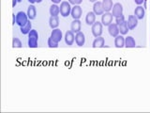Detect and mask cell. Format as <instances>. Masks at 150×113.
Segmentation results:
<instances>
[{"label": "cell", "mask_w": 150, "mask_h": 113, "mask_svg": "<svg viewBox=\"0 0 150 113\" xmlns=\"http://www.w3.org/2000/svg\"><path fill=\"white\" fill-rule=\"evenodd\" d=\"M16 24V15L15 13H12V25H15Z\"/></svg>", "instance_id": "obj_31"}, {"label": "cell", "mask_w": 150, "mask_h": 113, "mask_svg": "<svg viewBox=\"0 0 150 113\" xmlns=\"http://www.w3.org/2000/svg\"><path fill=\"white\" fill-rule=\"evenodd\" d=\"M112 12H104L101 15V23L104 26H109L112 23Z\"/></svg>", "instance_id": "obj_6"}, {"label": "cell", "mask_w": 150, "mask_h": 113, "mask_svg": "<svg viewBox=\"0 0 150 113\" xmlns=\"http://www.w3.org/2000/svg\"><path fill=\"white\" fill-rule=\"evenodd\" d=\"M69 2L72 5H80V4H82L83 0H69Z\"/></svg>", "instance_id": "obj_29"}, {"label": "cell", "mask_w": 150, "mask_h": 113, "mask_svg": "<svg viewBox=\"0 0 150 113\" xmlns=\"http://www.w3.org/2000/svg\"><path fill=\"white\" fill-rule=\"evenodd\" d=\"M75 42L78 46H83L86 44V36L83 32H78L75 34Z\"/></svg>", "instance_id": "obj_15"}, {"label": "cell", "mask_w": 150, "mask_h": 113, "mask_svg": "<svg viewBox=\"0 0 150 113\" xmlns=\"http://www.w3.org/2000/svg\"><path fill=\"white\" fill-rule=\"evenodd\" d=\"M23 46L22 41L18 38H13L12 39V47L13 48H21Z\"/></svg>", "instance_id": "obj_26"}, {"label": "cell", "mask_w": 150, "mask_h": 113, "mask_svg": "<svg viewBox=\"0 0 150 113\" xmlns=\"http://www.w3.org/2000/svg\"><path fill=\"white\" fill-rule=\"evenodd\" d=\"M108 32H109V34L112 36V37H114L115 38L116 36H118L119 35V27L118 26L116 25V24H111V25L108 26Z\"/></svg>", "instance_id": "obj_9"}, {"label": "cell", "mask_w": 150, "mask_h": 113, "mask_svg": "<svg viewBox=\"0 0 150 113\" xmlns=\"http://www.w3.org/2000/svg\"><path fill=\"white\" fill-rule=\"evenodd\" d=\"M91 30H92V34L95 38H98V37H100L102 32H103V25L101 22H95L94 23V25L92 26L91 27Z\"/></svg>", "instance_id": "obj_4"}, {"label": "cell", "mask_w": 150, "mask_h": 113, "mask_svg": "<svg viewBox=\"0 0 150 113\" xmlns=\"http://www.w3.org/2000/svg\"><path fill=\"white\" fill-rule=\"evenodd\" d=\"M144 0H134L135 4H137L138 6H141V5L144 3Z\"/></svg>", "instance_id": "obj_30"}, {"label": "cell", "mask_w": 150, "mask_h": 113, "mask_svg": "<svg viewBox=\"0 0 150 113\" xmlns=\"http://www.w3.org/2000/svg\"><path fill=\"white\" fill-rule=\"evenodd\" d=\"M65 42L68 45H72L75 41V35L71 30H68L65 34Z\"/></svg>", "instance_id": "obj_11"}, {"label": "cell", "mask_w": 150, "mask_h": 113, "mask_svg": "<svg viewBox=\"0 0 150 113\" xmlns=\"http://www.w3.org/2000/svg\"><path fill=\"white\" fill-rule=\"evenodd\" d=\"M95 22H96V14L94 13V11L87 12L86 16V25L92 26Z\"/></svg>", "instance_id": "obj_16"}, {"label": "cell", "mask_w": 150, "mask_h": 113, "mask_svg": "<svg viewBox=\"0 0 150 113\" xmlns=\"http://www.w3.org/2000/svg\"><path fill=\"white\" fill-rule=\"evenodd\" d=\"M124 21H126L124 15H120V16H118V17H115V24H116L117 26H119L120 24H122Z\"/></svg>", "instance_id": "obj_28"}, {"label": "cell", "mask_w": 150, "mask_h": 113, "mask_svg": "<svg viewBox=\"0 0 150 113\" xmlns=\"http://www.w3.org/2000/svg\"><path fill=\"white\" fill-rule=\"evenodd\" d=\"M70 15L73 18V20L75 19H80L81 16L83 15V9L80 5H74L71 9V12H70Z\"/></svg>", "instance_id": "obj_5"}, {"label": "cell", "mask_w": 150, "mask_h": 113, "mask_svg": "<svg viewBox=\"0 0 150 113\" xmlns=\"http://www.w3.org/2000/svg\"><path fill=\"white\" fill-rule=\"evenodd\" d=\"M31 29H32V24H31L30 20L27 22V24H26L25 26L20 27V30L22 32V34H25V35L28 34V33L31 31Z\"/></svg>", "instance_id": "obj_25"}, {"label": "cell", "mask_w": 150, "mask_h": 113, "mask_svg": "<svg viewBox=\"0 0 150 113\" xmlns=\"http://www.w3.org/2000/svg\"><path fill=\"white\" fill-rule=\"evenodd\" d=\"M125 47H127V48H134V47H136V42L133 37L128 36L125 38Z\"/></svg>", "instance_id": "obj_20"}, {"label": "cell", "mask_w": 150, "mask_h": 113, "mask_svg": "<svg viewBox=\"0 0 150 113\" xmlns=\"http://www.w3.org/2000/svg\"><path fill=\"white\" fill-rule=\"evenodd\" d=\"M112 14L115 18L118 17L120 15H123V6L120 3H115L112 6Z\"/></svg>", "instance_id": "obj_7"}, {"label": "cell", "mask_w": 150, "mask_h": 113, "mask_svg": "<svg viewBox=\"0 0 150 113\" xmlns=\"http://www.w3.org/2000/svg\"><path fill=\"white\" fill-rule=\"evenodd\" d=\"M28 21H29V19H28L27 13L23 12V11L17 12V14H16V24L19 26L21 27V26H25Z\"/></svg>", "instance_id": "obj_3"}, {"label": "cell", "mask_w": 150, "mask_h": 113, "mask_svg": "<svg viewBox=\"0 0 150 113\" xmlns=\"http://www.w3.org/2000/svg\"><path fill=\"white\" fill-rule=\"evenodd\" d=\"M48 46L50 48H57L58 47V42H56L55 41L53 40V38L50 37L48 39Z\"/></svg>", "instance_id": "obj_27"}, {"label": "cell", "mask_w": 150, "mask_h": 113, "mask_svg": "<svg viewBox=\"0 0 150 113\" xmlns=\"http://www.w3.org/2000/svg\"><path fill=\"white\" fill-rule=\"evenodd\" d=\"M28 42L27 44L30 48H37L38 47V40H39V34L36 29H31L28 33Z\"/></svg>", "instance_id": "obj_1"}, {"label": "cell", "mask_w": 150, "mask_h": 113, "mask_svg": "<svg viewBox=\"0 0 150 113\" xmlns=\"http://www.w3.org/2000/svg\"><path fill=\"white\" fill-rule=\"evenodd\" d=\"M60 14L62 17H68L71 12V6L69 1H62L60 4Z\"/></svg>", "instance_id": "obj_2"}, {"label": "cell", "mask_w": 150, "mask_h": 113, "mask_svg": "<svg viewBox=\"0 0 150 113\" xmlns=\"http://www.w3.org/2000/svg\"><path fill=\"white\" fill-rule=\"evenodd\" d=\"M28 2L30 4H34V3H37V0H28Z\"/></svg>", "instance_id": "obj_34"}, {"label": "cell", "mask_w": 150, "mask_h": 113, "mask_svg": "<svg viewBox=\"0 0 150 113\" xmlns=\"http://www.w3.org/2000/svg\"><path fill=\"white\" fill-rule=\"evenodd\" d=\"M49 12L51 16H58L60 13V8L57 6V4H53L49 9Z\"/></svg>", "instance_id": "obj_24"}, {"label": "cell", "mask_w": 150, "mask_h": 113, "mask_svg": "<svg viewBox=\"0 0 150 113\" xmlns=\"http://www.w3.org/2000/svg\"><path fill=\"white\" fill-rule=\"evenodd\" d=\"M17 3H18V0H12V8H15Z\"/></svg>", "instance_id": "obj_32"}, {"label": "cell", "mask_w": 150, "mask_h": 113, "mask_svg": "<svg viewBox=\"0 0 150 113\" xmlns=\"http://www.w3.org/2000/svg\"><path fill=\"white\" fill-rule=\"evenodd\" d=\"M81 27H82V23L79 19H75L70 24V30L73 33H75V34L81 31Z\"/></svg>", "instance_id": "obj_8"}, {"label": "cell", "mask_w": 150, "mask_h": 113, "mask_svg": "<svg viewBox=\"0 0 150 113\" xmlns=\"http://www.w3.org/2000/svg\"><path fill=\"white\" fill-rule=\"evenodd\" d=\"M92 47H93V48H103V47H105L104 38H102L101 36L96 38V39L93 41Z\"/></svg>", "instance_id": "obj_10"}, {"label": "cell", "mask_w": 150, "mask_h": 113, "mask_svg": "<svg viewBox=\"0 0 150 113\" xmlns=\"http://www.w3.org/2000/svg\"><path fill=\"white\" fill-rule=\"evenodd\" d=\"M149 1H150V0H149ZM148 9H150V7H149V8H148Z\"/></svg>", "instance_id": "obj_38"}, {"label": "cell", "mask_w": 150, "mask_h": 113, "mask_svg": "<svg viewBox=\"0 0 150 113\" xmlns=\"http://www.w3.org/2000/svg\"><path fill=\"white\" fill-rule=\"evenodd\" d=\"M115 46L116 48L125 47V38L123 37V35H118L115 38Z\"/></svg>", "instance_id": "obj_19"}, {"label": "cell", "mask_w": 150, "mask_h": 113, "mask_svg": "<svg viewBox=\"0 0 150 113\" xmlns=\"http://www.w3.org/2000/svg\"><path fill=\"white\" fill-rule=\"evenodd\" d=\"M42 0H37V3H41Z\"/></svg>", "instance_id": "obj_36"}, {"label": "cell", "mask_w": 150, "mask_h": 113, "mask_svg": "<svg viewBox=\"0 0 150 113\" xmlns=\"http://www.w3.org/2000/svg\"><path fill=\"white\" fill-rule=\"evenodd\" d=\"M145 14V9L142 6H138L134 9V15L138 18V20H143Z\"/></svg>", "instance_id": "obj_17"}, {"label": "cell", "mask_w": 150, "mask_h": 113, "mask_svg": "<svg viewBox=\"0 0 150 113\" xmlns=\"http://www.w3.org/2000/svg\"><path fill=\"white\" fill-rule=\"evenodd\" d=\"M51 37L53 38V40L55 41L56 42H59L61 40H62V38H63L62 31H61L59 28H54V29L52 30Z\"/></svg>", "instance_id": "obj_12"}, {"label": "cell", "mask_w": 150, "mask_h": 113, "mask_svg": "<svg viewBox=\"0 0 150 113\" xmlns=\"http://www.w3.org/2000/svg\"><path fill=\"white\" fill-rule=\"evenodd\" d=\"M49 26L52 29L57 28L59 26V17L58 16H51L49 19Z\"/></svg>", "instance_id": "obj_21"}, {"label": "cell", "mask_w": 150, "mask_h": 113, "mask_svg": "<svg viewBox=\"0 0 150 113\" xmlns=\"http://www.w3.org/2000/svg\"><path fill=\"white\" fill-rule=\"evenodd\" d=\"M128 26L129 28V30H132L138 26V18L135 15H129L128 18Z\"/></svg>", "instance_id": "obj_14"}, {"label": "cell", "mask_w": 150, "mask_h": 113, "mask_svg": "<svg viewBox=\"0 0 150 113\" xmlns=\"http://www.w3.org/2000/svg\"><path fill=\"white\" fill-rule=\"evenodd\" d=\"M52 2H53L54 4H58L60 2H62V0H51Z\"/></svg>", "instance_id": "obj_33"}, {"label": "cell", "mask_w": 150, "mask_h": 113, "mask_svg": "<svg viewBox=\"0 0 150 113\" xmlns=\"http://www.w3.org/2000/svg\"><path fill=\"white\" fill-rule=\"evenodd\" d=\"M119 27V32L121 35H126L128 34V32L129 31V28L128 26V22L127 21H124L122 24H120V25L118 26Z\"/></svg>", "instance_id": "obj_23"}, {"label": "cell", "mask_w": 150, "mask_h": 113, "mask_svg": "<svg viewBox=\"0 0 150 113\" xmlns=\"http://www.w3.org/2000/svg\"><path fill=\"white\" fill-rule=\"evenodd\" d=\"M23 1V0H18V2H22Z\"/></svg>", "instance_id": "obj_37"}, {"label": "cell", "mask_w": 150, "mask_h": 113, "mask_svg": "<svg viewBox=\"0 0 150 113\" xmlns=\"http://www.w3.org/2000/svg\"><path fill=\"white\" fill-rule=\"evenodd\" d=\"M93 11L96 15H102V14L104 13V9H103V7H102V2L97 1L94 3Z\"/></svg>", "instance_id": "obj_13"}, {"label": "cell", "mask_w": 150, "mask_h": 113, "mask_svg": "<svg viewBox=\"0 0 150 113\" xmlns=\"http://www.w3.org/2000/svg\"><path fill=\"white\" fill-rule=\"evenodd\" d=\"M102 7L104 9V12H110L112 9V0H102Z\"/></svg>", "instance_id": "obj_22"}, {"label": "cell", "mask_w": 150, "mask_h": 113, "mask_svg": "<svg viewBox=\"0 0 150 113\" xmlns=\"http://www.w3.org/2000/svg\"><path fill=\"white\" fill-rule=\"evenodd\" d=\"M97 1H98V0H89V2H91V3H95Z\"/></svg>", "instance_id": "obj_35"}, {"label": "cell", "mask_w": 150, "mask_h": 113, "mask_svg": "<svg viewBox=\"0 0 150 113\" xmlns=\"http://www.w3.org/2000/svg\"><path fill=\"white\" fill-rule=\"evenodd\" d=\"M26 13H27V16H28V19H29V20H34L37 16V9L34 5L31 4L30 6L28 7Z\"/></svg>", "instance_id": "obj_18"}]
</instances>
